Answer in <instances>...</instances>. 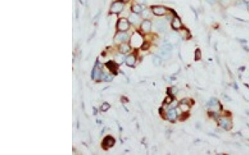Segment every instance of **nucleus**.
<instances>
[{"label":"nucleus","instance_id":"412c9836","mask_svg":"<svg viewBox=\"0 0 249 155\" xmlns=\"http://www.w3.org/2000/svg\"><path fill=\"white\" fill-rule=\"evenodd\" d=\"M217 103H218L217 100H216V99H214V98H213V99H211V100H209V102H208V105H209L210 107H213V106L216 105V104H217Z\"/></svg>","mask_w":249,"mask_h":155},{"label":"nucleus","instance_id":"c85d7f7f","mask_svg":"<svg viewBox=\"0 0 249 155\" xmlns=\"http://www.w3.org/2000/svg\"><path fill=\"white\" fill-rule=\"evenodd\" d=\"M123 1H125V2H126V1H129V0H123Z\"/></svg>","mask_w":249,"mask_h":155},{"label":"nucleus","instance_id":"f3484780","mask_svg":"<svg viewBox=\"0 0 249 155\" xmlns=\"http://www.w3.org/2000/svg\"><path fill=\"white\" fill-rule=\"evenodd\" d=\"M132 10H133V12H134V13H139V12H140L142 11V8H141L140 5H138V4H136V5H134L132 7Z\"/></svg>","mask_w":249,"mask_h":155},{"label":"nucleus","instance_id":"bb28decb","mask_svg":"<svg viewBox=\"0 0 249 155\" xmlns=\"http://www.w3.org/2000/svg\"><path fill=\"white\" fill-rule=\"evenodd\" d=\"M173 102V99H172V97H167L166 98V100H165V103H167V104H170V103H172Z\"/></svg>","mask_w":249,"mask_h":155},{"label":"nucleus","instance_id":"cd10ccee","mask_svg":"<svg viewBox=\"0 0 249 155\" xmlns=\"http://www.w3.org/2000/svg\"><path fill=\"white\" fill-rule=\"evenodd\" d=\"M149 48V44L148 43H143L142 44V49L143 50H146Z\"/></svg>","mask_w":249,"mask_h":155},{"label":"nucleus","instance_id":"1a4fd4ad","mask_svg":"<svg viewBox=\"0 0 249 155\" xmlns=\"http://www.w3.org/2000/svg\"><path fill=\"white\" fill-rule=\"evenodd\" d=\"M141 28H142V30L144 32H150V28H151V23H150V21L149 20H145L141 24Z\"/></svg>","mask_w":249,"mask_h":155},{"label":"nucleus","instance_id":"f03ea898","mask_svg":"<svg viewBox=\"0 0 249 155\" xmlns=\"http://www.w3.org/2000/svg\"><path fill=\"white\" fill-rule=\"evenodd\" d=\"M154 28H155L158 32H165L166 29H167L166 22H165V21H163V20L156 21V22L154 23Z\"/></svg>","mask_w":249,"mask_h":155},{"label":"nucleus","instance_id":"2eb2a0df","mask_svg":"<svg viewBox=\"0 0 249 155\" xmlns=\"http://www.w3.org/2000/svg\"><path fill=\"white\" fill-rule=\"evenodd\" d=\"M124 59H125V57L123 54H117L116 56V61L118 64H121L122 62L124 61Z\"/></svg>","mask_w":249,"mask_h":155},{"label":"nucleus","instance_id":"9b49d317","mask_svg":"<svg viewBox=\"0 0 249 155\" xmlns=\"http://www.w3.org/2000/svg\"><path fill=\"white\" fill-rule=\"evenodd\" d=\"M177 116V113L176 110H174V109H171L168 112H167V118L170 120H174Z\"/></svg>","mask_w":249,"mask_h":155},{"label":"nucleus","instance_id":"b1692460","mask_svg":"<svg viewBox=\"0 0 249 155\" xmlns=\"http://www.w3.org/2000/svg\"><path fill=\"white\" fill-rule=\"evenodd\" d=\"M109 108H110V106H109L108 104H104L102 105V107H101V110H102V111H106Z\"/></svg>","mask_w":249,"mask_h":155},{"label":"nucleus","instance_id":"20e7f679","mask_svg":"<svg viewBox=\"0 0 249 155\" xmlns=\"http://www.w3.org/2000/svg\"><path fill=\"white\" fill-rule=\"evenodd\" d=\"M123 3L121 2H116L112 4V6L111 8V12H113V13H118V12H120L123 9Z\"/></svg>","mask_w":249,"mask_h":155},{"label":"nucleus","instance_id":"4468645a","mask_svg":"<svg viewBox=\"0 0 249 155\" xmlns=\"http://www.w3.org/2000/svg\"><path fill=\"white\" fill-rule=\"evenodd\" d=\"M136 58L134 56H133V55L130 56L126 58V64L130 66H134V63H136Z\"/></svg>","mask_w":249,"mask_h":155},{"label":"nucleus","instance_id":"7ed1b4c3","mask_svg":"<svg viewBox=\"0 0 249 155\" xmlns=\"http://www.w3.org/2000/svg\"><path fill=\"white\" fill-rule=\"evenodd\" d=\"M117 27H118V29H119L120 31H122V32L128 30V28H129L128 21L126 19H125V18L120 19L119 22H118V23H117Z\"/></svg>","mask_w":249,"mask_h":155},{"label":"nucleus","instance_id":"4be33fe9","mask_svg":"<svg viewBox=\"0 0 249 155\" xmlns=\"http://www.w3.org/2000/svg\"><path fill=\"white\" fill-rule=\"evenodd\" d=\"M162 49H164V50H166V51H171V50L173 49V47H172V44H170V43H168V44H165V45H164L163 46V48Z\"/></svg>","mask_w":249,"mask_h":155},{"label":"nucleus","instance_id":"f8f14e48","mask_svg":"<svg viewBox=\"0 0 249 155\" xmlns=\"http://www.w3.org/2000/svg\"><path fill=\"white\" fill-rule=\"evenodd\" d=\"M159 56L161 57V58H163V59L167 60V59H169V58L170 57L171 53H170V51H166V50L162 49L161 51L159 52Z\"/></svg>","mask_w":249,"mask_h":155},{"label":"nucleus","instance_id":"423d86ee","mask_svg":"<svg viewBox=\"0 0 249 155\" xmlns=\"http://www.w3.org/2000/svg\"><path fill=\"white\" fill-rule=\"evenodd\" d=\"M152 10L155 15H164L167 11L164 7H154Z\"/></svg>","mask_w":249,"mask_h":155},{"label":"nucleus","instance_id":"5701e85b","mask_svg":"<svg viewBox=\"0 0 249 155\" xmlns=\"http://www.w3.org/2000/svg\"><path fill=\"white\" fill-rule=\"evenodd\" d=\"M180 109H181V110H182L183 112H186V111H188L189 110V105L188 104H182L180 105V107H179Z\"/></svg>","mask_w":249,"mask_h":155},{"label":"nucleus","instance_id":"a878e982","mask_svg":"<svg viewBox=\"0 0 249 155\" xmlns=\"http://www.w3.org/2000/svg\"><path fill=\"white\" fill-rule=\"evenodd\" d=\"M149 17V12L147 11V10H145V11H143V18H147Z\"/></svg>","mask_w":249,"mask_h":155},{"label":"nucleus","instance_id":"aec40b11","mask_svg":"<svg viewBox=\"0 0 249 155\" xmlns=\"http://www.w3.org/2000/svg\"><path fill=\"white\" fill-rule=\"evenodd\" d=\"M107 66H108V68L110 69V71H111V72H115V71H116V65H115V63H114L113 61H110L109 63H107Z\"/></svg>","mask_w":249,"mask_h":155},{"label":"nucleus","instance_id":"9d476101","mask_svg":"<svg viewBox=\"0 0 249 155\" xmlns=\"http://www.w3.org/2000/svg\"><path fill=\"white\" fill-rule=\"evenodd\" d=\"M172 27H174V29H179L181 27H182V23H181V21L179 20V18H174L172 21Z\"/></svg>","mask_w":249,"mask_h":155},{"label":"nucleus","instance_id":"393cba45","mask_svg":"<svg viewBox=\"0 0 249 155\" xmlns=\"http://www.w3.org/2000/svg\"><path fill=\"white\" fill-rule=\"evenodd\" d=\"M195 58H196V60H199V59H200V58H201V53H200L199 50H197V51H196Z\"/></svg>","mask_w":249,"mask_h":155},{"label":"nucleus","instance_id":"39448f33","mask_svg":"<svg viewBox=\"0 0 249 155\" xmlns=\"http://www.w3.org/2000/svg\"><path fill=\"white\" fill-rule=\"evenodd\" d=\"M219 124L220 126L225 129H228L231 127V121L228 118H226V117H223V118H221L219 119Z\"/></svg>","mask_w":249,"mask_h":155},{"label":"nucleus","instance_id":"dca6fc26","mask_svg":"<svg viewBox=\"0 0 249 155\" xmlns=\"http://www.w3.org/2000/svg\"><path fill=\"white\" fill-rule=\"evenodd\" d=\"M120 51L122 52V53H126L130 51V47L129 45L127 44H122L120 47Z\"/></svg>","mask_w":249,"mask_h":155},{"label":"nucleus","instance_id":"6e6552de","mask_svg":"<svg viewBox=\"0 0 249 155\" xmlns=\"http://www.w3.org/2000/svg\"><path fill=\"white\" fill-rule=\"evenodd\" d=\"M128 38V35L125 32L119 33L116 37V43H121V41H125Z\"/></svg>","mask_w":249,"mask_h":155},{"label":"nucleus","instance_id":"6ab92c4d","mask_svg":"<svg viewBox=\"0 0 249 155\" xmlns=\"http://www.w3.org/2000/svg\"><path fill=\"white\" fill-rule=\"evenodd\" d=\"M153 63L154 66H159L161 63V58L159 57H154L153 58Z\"/></svg>","mask_w":249,"mask_h":155},{"label":"nucleus","instance_id":"a211bd4d","mask_svg":"<svg viewBox=\"0 0 249 155\" xmlns=\"http://www.w3.org/2000/svg\"><path fill=\"white\" fill-rule=\"evenodd\" d=\"M101 76H102V73H101L100 70L98 69V68H96V72H95V73H94V77H95L96 80H99V79H100Z\"/></svg>","mask_w":249,"mask_h":155},{"label":"nucleus","instance_id":"f257e3e1","mask_svg":"<svg viewBox=\"0 0 249 155\" xmlns=\"http://www.w3.org/2000/svg\"><path fill=\"white\" fill-rule=\"evenodd\" d=\"M143 44V38L139 33H134L130 38V45L133 47H139Z\"/></svg>","mask_w":249,"mask_h":155},{"label":"nucleus","instance_id":"ddd939ff","mask_svg":"<svg viewBox=\"0 0 249 155\" xmlns=\"http://www.w3.org/2000/svg\"><path fill=\"white\" fill-rule=\"evenodd\" d=\"M129 20L130 23H132L134 24H136L139 23V20H140V18H139V16L137 15V13H132L130 15V18H129Z\"/></svg>","mask_w":249,"mask_h":155},{"label":"nucleus","instance_id":"0eeeda50","mask_svg":"<svg viewBox=\"0 0 249 155\" xmlns=\"http://www.w3.org/2000/svg\"><path fill=\"white\" fill-rule=\"evenodd\" d=\"M114 144H115V140H114L113 138L108 136L106 138H105V139L102 143V145L105 146V147H112Z\"/></svg>","mask_w":249,"mask_h":155}]
</instances>
